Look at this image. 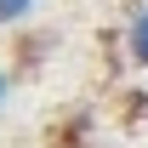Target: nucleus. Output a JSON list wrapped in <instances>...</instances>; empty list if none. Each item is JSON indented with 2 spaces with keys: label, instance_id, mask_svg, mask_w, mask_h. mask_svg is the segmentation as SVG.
<instances>
[{
  "label": "nucleus",
  "instance_id": "nucleus-2",
  "mask_svg": "<svg viewBox=\"0 0 148 148\" xmlns=\"http://www.w3.org/2000/svg\"><path fill=\"white\" fill-rule=\"evenodd\" d=\"M34 6H40V0H0V29H6V23H23Z\"/></svg>",
  "mask_w": 148,
  "mask_h": 148
},
{
  "label": "nucleus",
  "instance_id": "nucleus-3",
  "mask_svg": "<svg viewBox=\"0 0 148 148\" xmlns=\"http://www.w3.org/2000/svg\"><path fill=\"white\" fill-rule=\"evenodd\" d=\"M6 91H12V86H6V74H0V103H6Z\"/></svg>",
  "mask_w": 148,
  "mask_h": 148
},
{
  "label": "nucleus",
  "instance_id": "nucleus-1",
  "mask_svg": "<svg viewBox=\"0 0 148 148\" xmlns=\"http://www.w3.org/2000/svg\"><path fill=\"white\" fill-rule=\"evenodd\" d=\"M125 51H131V63L137 69H148V12L137 23H131V34H125Z\"/></svg>",
  "mask_w": 148,
  "mask_h": 148
}]
</instances>
